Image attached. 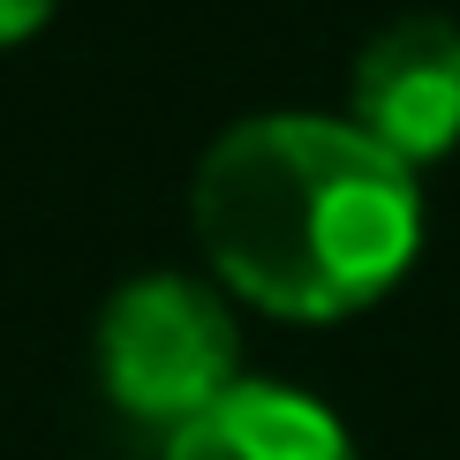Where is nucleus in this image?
<instances>
[{"label": "nucleus", "mask_w": 460, "mask_h": 460, "mask_svg": "<svg viewBox=\"0 0 460 460\" xmlns=\"http://www.w3.org/2000/svg\"><path fill=\"white\" fill-rule=\"evenodd\" d=\"M242 332L226 302L189 272H144L99 310V385L144 430H189L242 385Z\"/></svg>", "instance_id": "2"}, {"label": "nucleus", "mask_w": 460, "mask_h": 460, "mask_svg": "<svg viewBox=\"0 0 460 460\" xmlns=\"http://www.w3.org/2000/svg\"><path fill=\"white\" fill-rule=\"evenodd\" d=\"M53 15V0H0V46H15V38H31L38 23Z\"/></svg>", "instance_id": "5"}, {"label": "nucleus", "mask_w": 460, "mask_h": 460, "mask_svg": "<svg viewBox=\"0 0 460 460\" xmlns=\"http://www.w3.org/2000/svg\"><path fill=\"white\" fill-rule=\"evenodd\" d=\"M189 219L212 272L272 317H355L415 264V166L324 113H249L197 159Z\"/></svg>", "instance_id": "1"}, {"label": "nucleus", "mask_w": 460, "mask_h": 460, "mask_svg": "<svg viewBox=\"0 0 460 460\" xmlns=\"http://www.w3.org/2000/svg\"><path fill=\"white\" fill-rule=\"evenodd\" d=\"M166 460H355L324 400L295 385H234L212 415L166 438Z\"/></svg>", "instance_id": "4"}, {"label": "nucleus", "mask_w": 460, "mask_h": 460, "mask_svg": "<svg viewBox=\"0 0 460 460\" xmlns=\"http://www.w3.org/2000/svg\"><path fill=\"white\" fill-rule=\"evenodd\" d=\"M355 128L385 144L400 166H423L460 144V23L446 15H400L355 53L348 84Z\"/></svg>", "instance_id": "3"}]
</instances>
